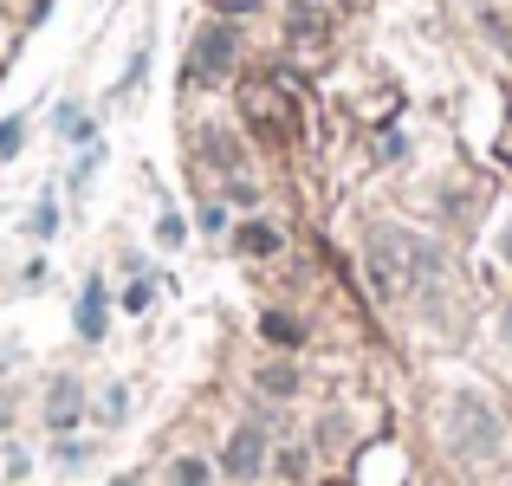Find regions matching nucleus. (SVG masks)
<instances>
[{"instance_id": "2", "label": "nucleus", "mask_w": 512, "mask_h": 486, "mask_svg": "<svg viewBox=\"0 0 512 486\" xmlns=\"http://www.w3.org/2000/svg\"><path fill=\"white\" fill-rule=\"evenodd\" d=\"M448 448L461 454V461H493V454L506 448V428H500V415H493L487 396H454V409H448Z\"/></svg>"}, {"instance_id": "12", "label": "nucleus", "mask_w": 512, "mask_h": 486, "mask_svg": "<svg viewBox=\"0 0 512 486\" xmlns=\"http://www.w3.org/2000/svg\"><path fill=\"white\" fill-rule=\"evenodd\" d=\"M260 389H273V396H292V389H299V376L279 363V370H260Z\"/></svg>"}, {"instance_id": "18", "label": "nucleus", "mask_w": 512, "mask_h": 486, "mask_svg": "<svg viewBox=\"0 0 512 486\" xmlns=\"http://www.w3.org/2000/svg\"><path fill=\"white\" fill-rule=\"evenodd\" d=\"M214 7H221V13H253L260 0H214Z\"/></svg>"}, {"instance_id": "13", "label": "nucleus", "mask_w": 512, "mask_h": 486, "mask_svg": "<svg viewBox=\"0 0 512 486\" xmlns=\"http://www.w3.org/2000/svg\"><path fill=\"white\" fill-rule=\"evenodd\" d=\"M20 143H26V124L7 117V124H0V156H20Z\"/></svg>"}, {"instance_id": "9", "label": "nucleus", "mask_w": 512, "mask_h": 486, "mask_svg": "<svg viewBox=\"0 0 512 486\" xmlns=\"http://www.w3.org/2000/svg\"><path fill=\"white\" fill-rule=\"evenodd\" d=\"M124 415H130V389H104V402H98V422H124Z\"/></svg>"}, {"instance_id": "17", "label": "nucleus", "mask_w": 512, "mask_h": 486, "mask_svg": "<svg viewBox=\"0 0 512 486\" xmlns=\"http://www.w3.org/2000/svg\"><path fill=\"white\" fill-rule=\"evenodd\" d=\"M201 227H208V234H221V227H227V208H214V201H208V208H201Z\"/></svg>"}, {"instance_id": "6", "label": "nucleus", "mask_w": 512, "mask_h": 486, "mask_svg": "<svg viewBox=\"0 0 512 486\" xmlns=\"http://www.w3.org/2000/svg\"><path fill=\"white\" fill-rule=\"evenodd\" d=\"M78 337H91V344L104 337V286H98V279H91L85 299H78Z\"/></svg>"}, {"instance_id": "1", "label": "nucleus", "mask_w": 512, "mask_h": 486, "mask_svg": "<svg viewBox=\"0 0 512 486\" xmlns=\"http://www.w3.org/2000/svg\"><path fill=\"white\" fill-rule=\"evenodd\" d=\"M363 260H370V286L383 292V299H409L422 279L441 273V253L428 247V240H415L409 227H370Z\"/></svg>"}, {"instance_id": "11", "label": "nucleus", "mask_w": 512, "mask_h": 486, "mask_svg": "<svg viewBox=\"0 0 512 486\" xmlns=\"http://www.w3.org/2000/svg\"><path fill=\"white\" fill-rule=\"evenodd\" d=\"M175 486H214L208 461H175Z\"/></svg>"}, {"instance_id": "3", "label": "nucleus", "mask_w": 512, "mask_h": 486, "mask_svg": "<svg viewBox=\"0 0 512 486\" xmlns=\"http://www.w3.org/2000/svg\"><path fill=\"white\" fill-rule=\"evenodd\" d=\"M234 72V26H208L188 52V85H208V78Z\"/></svg>"}, {"instance_id": "14", "label": "nucleus", "mask_w": 512, "mask_h": 486, "mask_svg": "<svg viewBox=\"0 0 512 486\" xmlns=\"http://www.w3.org/2000/svg\"><path fill=\"white\" fill-rule=\"evenodd\" d=\"M156 234H163V247H182V234H188L182 214H163V221H156Z\"/></svg>"}, {"instance_id": "19", "label": "nucleus", "mask_w": 512, "mask_h": 486, "mask_svg": "<svg viewBox=\"0 0 512 486\" xmlns=\"http://www.w3.org/2000/svg\"><path fill=\"white\" fill-rule=\"evenodd\" d=\"M506 260H512V234H506Z\"/></svg>"}, {"instance_id": "15", "label": "nucleus", "mask_w": 512, "mask_h": 486, "mask_svg": "<svg viewBox=\"0 0 512 486\" xmlns=\"http://www.w3.org/2000/svg\"><path fill=\"white\" fill-rule=\"evenodd\" d=\"M266 337H279V344H299V324H292V318H266Z\"/></svg>"}, {"instance_id": "5", "label": "nucleus", "mask_w": 512, "mask_h": 486, "mask_svg": "<svg viewBox=\"0 0 512 486\" xmlns=\"http://www.w3.org/2000/svg\"><path fill=\"white\" fill-rule=\"evenodd\" d=\"M78 409H85V389H78L72 376H59V383L46 389V422H52V428H72Z\"/></svg>"}, {"instance_id": "4", "label": "nucleus", "mask_w": 512, "mask_h": 486, "mask_svg": "<svg viewBox=\"0 0 512 486\" xmlns=\"http://www.w3.org/2000/svg\"><path fill=\"white\" fill-rule=\"evenodd\" d=\"M260 461H266V428L260 422H247V428H234V441H227V474L234 480H253L260 474Z\"/></svg>"}, {"instance_id": "10", "label": "nucleus", "mask_w": 512, "mask_h": 486, "mask_svg": "<svg viewBox=\"0 0 512 486\" xmlns=\"http://www.w3.org/2000/svg\"><path fill=\"white\" fill-rule=\"evenodd\" d=\"M59 137H65V143H85V137H91L85 111H72V104H65V111H59Z\"/></svg>"}, {"instance_id": "8", "label": "nucleus", "mask_w": 512, "mask_h": 486, "mask_svg": "<svg viewBox=\"0 0 512 486\" xmlns=\"http://www.w3.org/2000/svg\"><path fill=\"white\" fill-rule=\"evenodd\" d=\"M234 240H240V253H253V260H260V253H279V227H266V221H247Z\"/></svg>"}, {"instance_id": "7", "label": "nucleus", "mask_w": 512, "mask_h": 486, "mask_svg": "<svg viewBox=\"0 0 512 486\" xmlns=\"http://www.w3.org/2000/svg\"><path fill=\"white\" fill-rule=\"evenodd\" d=\"M286 33L292 39H325V13H318L312 0H299V7L286 13Z\"/></svg>"}, {"instance_id": "20", "label": "nucleus", "mask_w": 512, "mask_h": 486, "mask_svg": "<svg viewBox=\"0 0 512 486\" xmlns=\"http://www.w3.org/2000/svg\"><path fill=\"white\" fill-rule=\"evenodd\" d=\"M117 486H137V480H117Z\"/></svg>"}, {"instance_id": "16", "label": "nucleus", "mask_w": 512, "mask_h": 486, "mask_svg": "<svg viewBox=\"0 0 512 486\" xmlns=\"http://www.w3.org/2000/svg\"><path fill=\"white\" fill-rule=\"evenodd\" d=\"M59 227V214H52V201H39V214H33V234H52Z\"/></svg>"}]
</instances>
